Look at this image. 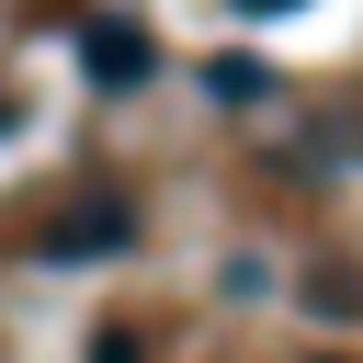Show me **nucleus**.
I'll return each instance as SVG.
<instances>
[{
    "instance_id": "obj_4",
    "label": "nucleus",
    "mask_w": 363,
    "mask_h": 363,
    "mask_svg": "<svg viewBox=\"0 0 363 363\" xmlns=\"http://www.w3.org/2000/svg\"><path fill=\"white\" fill-rule=\"evenodd\" d=\"M0 136H11V91H0Z\"/></svg>"
},
{
    "instance_id": "obj_3",
    "label": "nucleus",
    "mask_w": 363,
    "mask_h": 363,
    "mask_svg": "<svg viewBox=\"0 0 363 363\" xmlns=\"http://www.w3.org/2000/svg\"><path fill=\"white\" fill-rule=\"evenodd\" d=\"M238 11H295V0H238Z\"/></svg>"
},
{
    "instance_id": "obj_2",
    "label": "nucleus",
    "mask_w": 363,
    "mask_h": 363,
    "mask_svg": "<svg viewBox=\"0 0 363 363\" xmlns=\"http://www.w3.org/2000/svg\"><path fill=\"white\" fill-rule=\"evenodd\" d=\"M136 238V216L125 204H91V216H57L45 227V261H91V250H125Z\"/></svg>"
},
{
    "instance_id": "obj_1",
    "label": "nucleus",
    "mask_w": 363,
    "mask_h": 363,
    "mask_svg": "<svg viewBox=\"0 0 363 363\" xmlns=\"http://www.w3.org/2000/svg\"><path fill=\"white\" fill-rule=\"evenodd\" d=\"M79 68H91L102 91H136V79H147V34H136V23H91V34H79Z\"/></svg>"
}]
</instances>
